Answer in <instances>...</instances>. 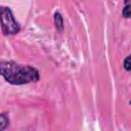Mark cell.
I'll return each instance as SVG.
<instances>
[{
	"instance_id": "8992f818",
	"label": "cell",
	"mask_w": 131,
	"mask_h": 131,
	"mask_svg": "<svg viewBox=\"0 0 131 131\" xmlns=\"http://www.w3.org/2000/svg\"><path fill=\"white\" fill-rule=\"evenodd\" d=\"M124 68L127 72L130 71V56H127L124 60Z\"/></svg>"
},
{
	"instance_id": "7a4b0ae2",
	"label": "cell",
	"mask_w": 131,
	"mask_h": 131,
	"mask_svg": "<svg viewBox=\"0 0 131 131\" xmlns=\"http://www.w3.org/2000/svg\"><path fill=\"white\" fill-rule=\"evenodd\" d=\"M0 24L4 35H14L20 30V27L14 19L11 10L5 6H0Z\"/></svg>"
},
{
	"instance_id": "3957f363",
	"label": "cell",
	"mask_w": 131,
	"mask_h": 131,
	"mask_svg": "<svg viewBox=\"0 0 131 131\" xmlns=\"http://www.w3.org/2000/svg\"><path fill=\"white\" fill-rule=\"evenodd\" d=\"M9 124V118L6 114L0 115V131H3Z\"/></svg>"
},
{
	"instance_id": "277c9868",
	"label": "cell",
	"mask_w": 131,
	"mask_h": 131,
	"mask_svg": "<svg viewBox=\"0 0 131 131\" xmlns=\"http://www.w3.org/2000/svg\"><path fill=\"white\" fill-rule=\"evenodd\" d=\"M54 20H55L56 28L61 31L62 28H63V21H62V17H61V15H60V13L56 12V13L54 14Z\"/></svg>"
},
{
	"instance_id": "6da1fadb",
	"label": "cell",
	"mask_w": 131,
	"mask_h": 131,
	"mask_svg": "<svg viewBox=\"0 0 131 131\" xmlns=\"http://www.w3.org/2000/svg\"><path fill=\"white\" fill-rule=\"evenodd\" d=\"M0 75L6 82L12 85L29 84L37 82L40 79L37 69L31 66H21L13 61H1Z\"/></svg>"
},
{
	"instance_id": "5b68a950",
	"label": "cell",
	"mask_w": 131,
	"mask_h": 131,
	"mask_svg": "<svg viewBox=\"0 0 131 131\" xmlns=\"http://www.w3.org/2000/svg\"><path fill=\"white\" fill-rule=\"evenodd\" d=\"M122 14H123V16H125L126 18H128V17L130 16V3H129V2H126V6L123 8Z\"/></svg>"
}]
</instances>
